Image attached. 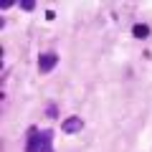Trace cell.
Segmentation results:
<instances>
[{
  "label": "cell",
  "instance_id": "cell-1",
  "mask_svg": "<svg viewBox=\"0 0 152 152\" xmlns=\"http://www.w3.org/2000/svg\"><path fill=\"white\" fill-rule=\"evenodd\" d=\"M51 142H53V132L43 129V132H33L31 140L26 145V152H53L51 150Z\"/></svg>",
  "mask_w": 152,
  "mask_h": 152
},
{
  "label": "cell",
  "instance_id": "cell-2",
  "mask_svg": "<svg viewBox=\"0 0 152 152\" xmlns=\"http://www.w3.org/2000/svg\"><path fill=\"white\" fill-rule=\"evenodd\" d=\"M56 64H58V56L56 53H41L38 56V71H41V74H48Z\"/></svg>",
  "mask_w": 152,
  "mask_h": 152
},
{
  "label": "cell",
  "instance_id": "cell-4",
  "mask_svg": "<svg viewBox=\"0 0 152 152\" xmlns=\"http://www.w3.org/2000/svg\"><path fill=\"white\" fill-rule=\"evenodd\" d=\"M132 33H134L137 38H147V36H150V28L140 23V26H134V28H132Z\"/></svg>",
  "mask_w": 152,
  "mask_h": 152
},
{
  "label": "cell",
  "instance_id": "cell-3",
  "mask_svg": "<svg viewBox=\"0 0 152 152\" xmlns=\"http://www.w3.org/2000/svg\"><path fill=\"white\" fill-rule=\"evenodd\" d=\"M84 122L79 119V117H69V119H64V124H61V129L66 132V134H76V132H81Z\"/></svg>",
  "mask_w": 152,
  "mask_h": 152
},
{
  "label": "cell",
  "instance_id": "cell-5",
  "mask_svg": "<svg viewBox=\"0 0 152 152\" xmlns=\"http://www.w3.org/2000/svg\"><path fill=\"white\" fill-rule=\"evenodd\" d=\"M20 8H23V10H33V8H36V3H31V0H23Z\"/></svg>",
  "mask_w": 152,
  "mask_h": 152
}]
</instances>
